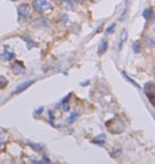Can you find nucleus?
Returning a JSON list of instances; mask_svg holds the SVG:
<instances>
[{
  "instance_id": "obj_1",
  "label": "nucleus",
  "mask_w": 155,
  "mask_h": 164,
  "mask_svg": "<svg viewBox=\"0 0 155 164\" xmlns=\"http://www.w3.org/2000/svg\"><path fill=\"white\" fill-rule=\"evenodd\" d=\"M33 6L38 12H46L52 9V4L48 0H34Z\"/></svg>"
},
{
  "instance_id": "obj_2",
  "label": "nucleus",
  "mask_w": 155,
  "mask_h": 164,
  "mask_svg": "<svg viewBox=\"0 0 155 164\" xmlns=\"http://www.w3.org/2000/svg\"><path fill=\"white\" fill-rule=\"evenodd\" d=\"M30 16V10H29V6L28 5H21L18 7V21L23 22V21H27Z\"/></svg>"
},
{
  "instance_id": "obj_3",
  "label": "nucleus",
  "mask_w": 155,
  "mask_h": 164,
  "mask_svg": "<svg viewBox=\"0 0 155 164\" xmlns=\"http://www.w3.org/2000/svg\"><path fill=\"white\" fill-rule=\"evenodd\" d=\"M34 80H29V81H26V82H23V83H21L20 86L17 87V89L15 91V93H21V92H23L24 89H27V88L30 86V85H33L34 83Z\"/></svg>"
},
{
  "instance_id": "obj_4",
  "label": "nucleus",
  "mask_w": 155,
  "mask_h": 164,
  "mask_svg": "<svg viewBox=\"0 0 155 164\" xmlns=\"http://www.w3.org/2000/svg\"><path fill=\"white\" fill-rule=\"evenodd\" d=\"M12 70H14V73L15 74H21V73H23L24 71V66H23V64L21 62H15V64H14V66H12Z\"/></svg>"
},
{
  "instance_id": "obj_5",
  "label": "nucleus",
  "mask_w": 155,
  "mask_h": 164,
  "mask_svg": "<svg viewBox=\"0 0 155 164\" xmlns=\"http://www.w3.org/2000/svg\"><path fill=\"white\" fill-rule=\"evenodd\" d=\"M1 58L4 60H11L15 58V53L14 52H10V51H4L1 53Z\"/></svg>"
},
{
  "instance_id": "obj_6",
  "label": "nucleus",
  "mask_w": 155,
  "mask_h": 164,
  "mask_svg": "<svg viewBox=\"0 0 155 164\" xmlns=\"http://www.w3.org/2000/svg\"><path fill=\"white\" fill-rule=\"evenodd\" d=\"M107 48H108V42L105 41V40H103V41H102V43H101V46H100V49H98V51H100V53H101V54H103L105 51H107Z\"/></svg>"
},
{
  "instance_id": "obj_7",
  "label": "nucleus",
  "mask_w": 155,
  "mask_h": 164,
  "mask_svg": "<svg viewBox=\"0 0 155 164\" xmlns=\"http://www.w3.org/2000/svg\"><path fill=\"white\" fill-rule=\"evenodd\" d=\"M28 145H29L30 147H33V150H35V151L44 150V146H42V145H39V144H33V142H29V141H28Z\"/></svg>"
},
{
  "instance_id": "obj_8",
  "label": "nucleus",
  "mask_w": 155,
  "mask_h": 164,
  "mask_svg": "<svg viewBox=\"0 0 155 164\" xmlns=\"http://www.w3.org/2000/svg\"><path fill=\"white\" fill-rule=\"evenodd\" d=\"M127 39V33L125 30L122 31V34H121V40H120V46H119V48H121V46H122V43L125 42V40Z\"/></svg>"
},
{
  "instance_id": "obj_9",
  "label": "nucleus",
  "mask_w": 155,
  "mask_h": 164,
  "mask_svg": "<svg viewBox=\"0 0 155 164\" xmlns=\"http://www.w3.org/2000/svg\"><path fill=\"white\" fill-rule=\"evenodd\" d=\"M6 85H8V81H6V79L4 76H0V89L5 88Z\"/></svg>"
},
{
  "instance_id": "obj_10",
  "label": "nucleus",
  "mask_w": 155,
  "mask_h": 164,
  "mask_svg": "<svg viewBox=\"0 0 155 164\" xmlns=\"http://www.w3.org/2000/svg\"><path fill=\"white\" fill-rule=\"evenodd\" d=\"M152 16H153V10L152 9H148V10L144 11V17L147 18V20H148V18H150Z\"/></svg>"
},
{
  "instance_id": "obj_11",
  "label": "nucleus",
  "mask_w": 155,
  "mask_h": 164,
  "mask_svg": "<svg viewBox=\"0 0 155 164\" xmlns=\"http://www.w3.org/2000/svg\"><path fill=\"white\" fill-rule=\"evenodd\" d=\"M114 28H115V23H113L111 26H109V27L107 28V34H111V31L114 30Z\"/></svg>"
},
{
  "instance_id": "obj_12",
  "label": "nucleus",
  "mask_w": 155,
  "mask_h": 164,
  "mask_svg": "<svg viewBox=\"0 0 155 164\" xmlns=\"http://www.w3.org/2000/svg\"><path fill=\"white\" fill-rule=\"evenodd\" d=\"M133 49H135V52H139V51H141V48H139V43H138V42L133 43Z\"/></svg>"
},
{
  "instance_id": "obj_13",
  "label": "nucleus",
  "mask_w": 155,
  "mask_h": 164,
  "mask_svg": "<svg viewBox=\"0 0 155 164\" xmlns=\"http://www.w3.org/2000/svg\"><path fill=\"white\" fill-rule=\"evenodd\" d=\"M79 115H78V112H75V113H73V115L70 116V118H69V122H74V121H75V118L78 117Z\"/></svg>"
}]
</instances>
